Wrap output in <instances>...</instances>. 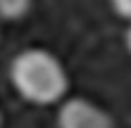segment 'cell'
Returning <instances> with one entry per match:
<instances>
[{
	"label": "cell",
	"instance_id": "1",
	"mask_svg": "<svg viewBox=\"0 0 131 128\" xmlns=\"http://www.w3.org/2000/svg\"><path fill=\"white\" fill-rule=\"evenodd\" d=\"M10 83L31 104H55L67 95L69 78L62 62L43 48H26L10 64Z\"/></svg>",
	"mask_w": 131,
	"mask_h": 128
},
{
	"label": "cell",
	"instance_id": "2",
	"mask_svg": "<svg viewBox=\"0 0 131 128\" xmlns=\"http://www.w3.org/2000/svg\"><path fill=\"white\" fill-rule=\"evenodd\" d=\"M57 128H114V121L98 104L72 97L64 100L57 111Z\"/></svg>",
	"mask_w": 131,
	"mask_h": 128
},
{
	"label": "cell",
	"instance_id": "3",
	"mask_svg": "<svg viewBox=\"0 0 131 128\" xmlns=\"http://www.w3.org/2000/svg\"><path fill=\"white\" fill-rule=\"evenodd\" d=\"M31 10V0H0V21H19Z\"/></svg>",
	"mask_w": 131,
	"mask_h": 128
},
{
	"label": "cell",
	"instance_id": "4",
	"mask_svg": "<svg viewBox=\"0 0 131 128\" xmlns=\"http://www.w3.org/2000/svg\"><path fill=\"white\" fill-rule=\"evenodd\" d=\"M112 7L122 19L131 21V0H112Z\"/></svg>",
	"mask_w": 131,
	"mask_h": 128
},
{
	"label": "cell",
	"instance_id": "5",
	"mask_svg": "<svg viewBox=\"0 0 131 128\" xmlns=\"http://www.w3.org/2000/svg\"><path fill=\"white\" fill-rule=\"evenodd\" d=\"M126 50L131 52V24H129V29H126Z\"/></svg>",
	"mask_w": 131,
	"mask_h": 128
},
{
	"label": "cell",
	"instance_id": "6",
	"mask_svg": "<svg viewBox=\"0 0 131 128\" xmlns=\"http://www.w3.org/2000/svg\"><path fill=\"white\" fill-rule=\"evenodd\" d=\"M0 126H3V114H0Z\"/></svg>",
	"mask_w": 131,
	"mask_h": 128
}]
</instances>
